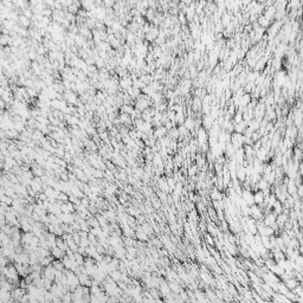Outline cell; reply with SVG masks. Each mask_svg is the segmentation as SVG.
<instances>
[{
    "label": "cell",
    "instance_id": "30",
    "mask_svg": "<svg viewBox=\"0 0 303 303\" xmlns=\"http://www.w3.org/2000/svg\"><path fill=\"white\" fill-rule=\"evenodd\" d=\"M0 200H1V203H2V204H6L7 206H12V204H13V200H14V199H12L11 197H7L6 194H1Z\"/></svg>",
    "mask_w": 303,
    "mask_h": 303
},
{
    "label": "cell",
    "instance_id": "18",
    "mask_svg": "<svg viewBox=\"0 0 303 303\" xmlns=\"http://www.w3.org/2000/svg\"><path fill=\"white\" fill-rule=\"evenodd\" d=\"M220 21H222L223 27H227V26H230V25L232 24V16H231V13H228V12H224V13H223V16H222Z\"/></svg>",
    "mask_w": 303,
    "mask_h": 303
},
{
    "label": "cell",
    "instance_id": "8",
    "mask_svg": "<svg viewBox=\"0 0 303 303\" xmlns=\"http://www.w3.org/2000/svg\"><path fill=\"white\" fill-rule=\"evenodd\" d=\"M25 294H27V290H26V289H21L20 286L14 288V289L12 290V297H13V300H14L16 302H17V301H20L21 297H23Z\"/></svg>",
    "mask_w": 303,
    "mask_h": 303
},
{
    "label": "cell",
    "instance_id": "26",
    "mask_svg": "<svg viewBox=\"0 0 303 303\" xmlns=\"http://www.w3.org/2000/svg\"><path fill=\"white\" fill-rule=\"evenodd\" d=\"M57 247H59L62 251H64V252H66L68 250H69V245H68V243L62 238V237H58L57 238Z\"/></svg>",
    "mask_w": 303,
    "mask_h": 303
},
{
    "label": "cell",
    "instance_id": "3",
    "mask_svg": "<svg viewBox=\"0 0 303 303\" xmlns=\"http://www.w3.org/2000/svg\"><path fill=\"white\" fill-rule=\"evenodd\" d=\"M159 33H160V29H159V27H156V26H154V25L152 24L151 30H149V32H148L147 35H145V38H146V40H147V41L153 43V41H155V39H156V38L159 37Z\"/></svg>",
    "mask_w": 303,
    "mask_h": 303
},
{
    "label": "cell",
    "instance_id": "46",
    "mask_svg": "<svg viewBox=\"0 0 303 303\" xmlns=\"http://www.w3.org/2000/svg\"><path fill=\"white\" fill-rule=\"evenodd\" d=\"M56 155L57 158H59V159H64V155H65V149H62V148H57L56 151Z\"/></svg>",
    "mask_w": 303,
    "mask_h": 303
},
{
    "label": "cell",
    "instance_id": "48",
    "mask_svg": "<svg viewBox=\"0 0 303 303\" xmlns=\"http://www.w3.org/2000/svg\"><path fill=\"white\" fill-rule=\"evenodd\" d=\"M72 239L75 240V243L77 244V245H79L81 244V236L78 234V232H75V233H72Z\"/></svg>",
    "mask_w": 303,
    "mask_h": 303
},
{
    "label": "cell",
    "instance_id": "2",
    "mask_svg": "<svg viewBox=\"0 0 303 303\" xmlns=\"http://www.w3.org/2000/svg\"><path fill=\"white\" fill-rule=\"evenodd\" d=\"M56 269L54 268V265H49V266H46V268H44V270H43V274H41V276L44 277V278H47V280H51V281H54L55 282V278H56Z\"/></svg>",
    "mask_w": 303,
    "mask_h": 303
},
{
    "label": "cell",
    "instance_id": "54",
    "mask_svg": "<svg viewBox=\"0 0 303 303\" xmlns=\"http://www.w3.org/2000/svg\"><path fill=\"white\" fill-rule=\"evenodd\" d=\"M302 40H303V32H302Z\"/></svg>",
    "mask_w": 303,
    "mask_h": 303
},
{
    "label": "cell",
    "instance_id": "16",
    "mask_svg": "<svg viewBox=\"0 0 303 303\" xmlns=\"http://www.w3.org/2000/svg\"><path fill=\"white\" fill-rule=\"evenodd\" d=\"M60 210H62V213H75L76 211V207L75 205L72 204V203H64L62 206H60Z\"/></svg>",
    "mask_w": 303,
    "mask_h": 303
},
{
    "label": "cell",
    "instance_id": "39",
    "mask_svg": "<svg viewBox=\"0 0 303 303\" xmlns=\"http://www.w3.org/2000/svg\"><path fill=\"white\" fill-rule=\"evenodd\" d=\"M36 120H37L39 123H41V124H45V126H50V124H51V122H50V120H49L47 117H44V116H40V115L38 116Z\"/></svg>",
    "mask_w": 303,
    "mask_h": 303
},
{
    "label": "cell",
    "instance_id": "17",
    "mask_svg": "<svg viewBox=\"0 0 303 303\" xmlns=\"http://www.w3.org/2000/svg\"><path fill=\"white\" fill-rule=\"evenodd\" d=\"M236 152H237V149L234 148V146H233L232 143H227L226 148H225V152H224V154H225V158L231 160V159H232V158L234 156Z\"/></svg>",
    "mask_w": 303,
    "mask_h": 303
},
{
    "label": "cell",
    "instance_id": "41",
    "mask_svg": "<svg viewBox=\"0 0 303 303\" xmlns=\"http://www.w3.org/2000/svg\"><path fill=\"white\" fill-rule=\"evenodd\" d=\"M13 228H14V226H11V225H8V224H7L5 227H2V228H1V231H2V232H5L6 234H8V236L11 237V236H12V233H13Z\"/></svg>",
    "mask_w": 303,
    "mask_h": 303
},
{
    "label": "cell",
    "instance_id": "4",
    "mask_svg": "<svg viewBox=\"0 0 303 303\" xmlns=\"http://www.w3.org/2000/svg\"><path fill=\"white\" fill-rule=\"evenodd\" d=\"M207 133H206V129L200 127L198 129V143H199V147L204 146V145H207Z\"/></svg>",
    "mask_w": 303,
    "mask_h": 303
},
{
    "label": "cell",
    "instance_id": "14",
    "mask_svg": "<svg viewBox=\"0 0 303 303\" xmlns=\"http://www.w3.org/2000/svg\"><path fill=\"white\" fill-rule=\"evenodd\" d=\"M118 118H120V121H121V124L127 126V127H129V126L132 124V122H133L132 116H130V115H128V114H126V113L118 114Z\"/></svg>",
    "mask_w": 303,
    "mask_h": 303
},
{
    "label": "cell",
    "instance_id": "42",
    "mask_svg": "<svg viewBox=\"0 0 303 303\" xmlns=\"http://www.w3.org/2000/svg\"><path fill=\"white\" fill-rule=\"evenodd\" d=\"M103 232V230H102V227L98 226V227H91V230H90V233H93L94 236L96 237H98L101 233Z\"/></svg>",
    "mask_w": 303,
    "mask_h": 303
},
{
    "label": "cell",
    "instance_id": "53",
    "mask_svg": "<svg viewBox=\"0 0 303 303\" xmlns=\"http://www.w3.org/2000/svg\"><path fill=\"white\" fill-rule=\"evenodd\" d=\"M78 253H81V255H83V256H85V247H83V246H78V251H77Z\"/></svg>",
    "mask_w": 303,
    "mask_h": 303
},
{
    "label": "cell",
    "instance_id": "34",
    "mask_svg": "<svg viewBox=\"0 0 303 303\" xmlns=\"http://www.w3.org/2000/svg\"><path fill=\"white\" fill-rule=\"evenodd\" d=\"M21 14H24L25 17H27L29 19L33 18V12H32V8L31 7H27V8H25V10H21Z\"/></svg>",
    "mask_w": 303,
    "mask_h": 303
},
{
    "label": "cell",
    "instance_id": "6",
    "mask_svg": "<svg viewBox=\"0 0 303 303\" xmlns=\"http://www.w3.org/2000/svg\"><path fill=\"white\" fill-rule=\"evenodd\" d=\"M13 188H14L16 193L18 194L20 198H27V197H29L27 187H25L24 185H21V184H14Z\"/></svg>",
    "mask_w": 303,
    "mask_h": 303
},
{
    "label": "cell",
    "instance_id": "19",
    "mask_svg": "<svg viewBox=\"0 0 303 303\" xmlns=\"http://www.w3.org/2000/svg\"><path fill=\"white\" fill-rule=\"evenodd\" d=\"M275 14H276V8H275V6H271V7L265 8L264 13H263V16H264L266 19H269L270 21H272V19L275 18Z\"/></svg>",
    "mask_w": 303,
    "mask_h": 303
},
{
    "label": "cell",
    "instance_id": "7",
    "mask_svg": "<svg viewBox=\"0 0 303 303\" xmlns=\"http://www.w3.org/2000/svg\"><path fill=\"white\" fill-rule=\"evenodd\" d=\"M135 237L137 238L139 242H148L149 237L145 233V231L142 230V226H137L135 230Z\"/></svg>",
    "mask_w": 303,
    "mask_h": 303
},
{
    "label": "cell",
    "instance_id": "1",
    "mask_svg": "<svg viewBox=\"0 0 303 303\" xmlns=\"http://www.w3.org/2000/svg\"><path fill=\"white\" fill-rule=\"evenodd\" d=\"M64 99L68 102L69 106H77L79 103V97L77 93H74L72 90H68L64 93Z\"/></svg>",
    "mask_w": 303,
    "mask_h": 303
},
{
    "label": "cell",
    "instance_id": "31",
    "mask_svg": "<svg viewBox=\"0 0 303 303\" xmlns=\"http://www.w3.org/2000/svg\"><path fill=\"white\" fill-rule=\"evenodd\" d=\"M232 121H233V123H234V124H238V123H240L242 121H244L243 113H240V112H237V113L234 114V116L232 117Z\"/></svg>",
    "mask_w": 303,
    "mask_h": 303
},
{
    "label": "cell",
    "instance_id": "11",
    "mask_svg": "<svg viewBox=\"0 0 303 303\" xmlns=\"http://www.w3.org/2000/svg\"><path fill=\"white\" fill-rule=\"evenodd\" d=\"M130 87H133V79L130 78V75L120 79V88H122L123 91H127Z\"/></svg>",
    "mask_w": 303,
    "mask_h": 303
},
{
    "label": "cell",
    "instance_id": "49",
    "mask_svg": "<svg viewBox=\"0 0 303 303\" xmlns=\"http://www.w3.org/2000/svg\"><path fill=\"white\" fill-rule=\"evenodd\" d=\"M168 285H170V290H173L174 292H180V288L178 286V284H175V283H173V282H170Z\"/></svg>",
    "mask_w": 303,
    "mask_h": 303
},
{
    "label": "cell",
    "instance_id": "27",
    "mask_svg": "<svg viewBox=\"0 0 303 303\" xmlns=\"http://www.w3.org/2000/svg\"><path fill=\"white\" fill-rule=\"evenodd\" d=\"M14 130H17L19 134L24 133L26 130V124H25L23 121H17V122H14Z\"/></svg>",
    "mask_w": 303,
    "mask_h": 303
},
{
    "label": "cell",
    "instance_id": "13",
    "mask_svg": "<svg viewBox=\"0 0 303 303\" xmlns=\"http://www.w3.org/2000/svg\"><path fill=\"white\" fill-rule=\"evenodd\" d=\"M18 25L20 26V27H23V29L30 30L29 27H30V26L32 25V20H31V19H29L27 17H25L24 14H20V17H19Z\"/></svg>",
    "mask_w": 303,
    "mask_h": 303
},
{
    "label": "cell",
    "instance_id": "22",
    "mask_svg": "<svg viewBox=\"0 0 303 303\" xmlns=\"http://www.w3.org/2000/svg\"><path fill=\"white\" fill-rule=\"evenodd\" d=\"M247 126L249 123L246 121H242L240 123L238 124H234V133H238V134H243L247 129Z\"/></svg>",
    "mask_w": 303,
    "mask_h": 303
},
{
    "label": "cell",
    "instance_id": "50",
    "mask_svg": "<svg viewBox=\"0 0 303 303\" xmlns=\"http://www.w3.org/2000/svg\"><path fill=\"white\" fill-rule=\"evenodd\" d=\"M81 204H82V205H84L85 207L89 208V207H90V205H89V198H88V197H84V198H82V199H81Z\"/></svg>",
    "mask_w": 303,
    "mask_h": 303
},
{
    "label": "cell",
    "instance_id": "47",
    "mask_svg": "<svg viewBox=\"0 0 303 303\" xmlns=\"http://www.w3.org/2000/svg\"><path fill=\"white\" fill-rule=\"evenodd\" d=\"M76 18H77V16L74 14V13H70V12H68V13H66V19H68L71 24H74V23H75Z\"/></svg>",
    "mask_w": 303,
    "mask_h": 303
},
{
    "label": "cell",
    "instance_id": "5",
    "mask_svg": "<svg viewBox=\"0 0 303 303\" xmlns=\"http://www.w3.org/2000/svg\"><path fill=\"white\" fill-rule=\"evenodd\" d=\"M242 199L246 203L247 206H252L255 205V200H253V193H251L250 189H243V193H242Z\"/></svg>",
    "mask_w": 303,
    "mask_h": 303
},
{
    "label": "cell",
    "instance_id": "23",
    "mask_svg": "<svg viewBox=\"0 0 303 303\" xmlns=\"http://www.w3.org/2000/svg\"><path fill=\"white\" fill-rule=\"evenodd\" d=\"M159 186H160V188L162 189V192L164 193H167V192H170V186H168V184H167V178L165 179V178H160L159 179ZM172 192V191H170Z\"/></svg>",
    "mask_w": 303,
    "mask_h": 303
},
{
    "label": "cell",
    "instance_id": "35",
    "mask_svg": "<svg viewBox=\"0 0 303 303\" xmlns=\"http://www.w3.org/2000/svg\"><path fill=\"white\" fill-rule=\"evenodd\" d=\"M95 65L97 66V69H99V70H101V69H103V68H106V66H107V62H106L103 58H101V57H99V58L96 60Z\"/></svg>",
    "mask_w": 303,
    "mask_h": 303
},
{
    "label": "cell",
    "instance_id": "36",
    "mask_svg": "<svg viewBox=\"0 0 303 303\" xmlns=\"http://www.w3.org/2000/svg\"><path fill=\"white\" fill-rule=\"evenodd\" d=\"M57 200H59L62 203H69V195L66 193H64V192H59Z\"/></svg>",
    "mask_w": 303,
    "mask_h": 303
},
{
    "label": "cell",
    "instance_id": "29",
    "mask_svg": "<svg viewBox=\"0 0 303 303\" xmlns=\"http://www.w3.org/2000/svg\"><path fill=\"white\" fill-rule=\"evenodd\" d=\"M184 126L186 127L187 130H193V128H194V126H195V121H194L192 117H187L186 121H185V123H184Z\"/></svg>",
    "mask_w": 303,
    "mask_h": 303
},
{
    "label": "cell",
    "instance_id": "24",
    "mask_svg": "<svg viewBox=\"0 0 303 303\" xmlns=\"http://www.w3.org/2000/svg\"><path fill=\"white\" fill-rule=\"evenodd\" d=\"M266 60H268V57H262V58H259V60L257 62V64H256V66H255V71L261 72V71L264 69L265 64H266Z\"/></svg>",
    "mask_w": 303,
    "mask_h": 303
},
{
    "label": "cell",
    "instance_id": "44",
    "mask_svg": "<svg viewBox=\"0 0 303 303\" xmlns=\"http://www.w3.org/2000/svg\"><path fill=\"white\" fill-rule=\"evenodd\" d=\"M142 230L145 231V233L149 237L151 234H153V230H152V227L149 225H147V224H142Z\"/></svg>",
    "mask_w": 303,
    "mask_h": 303
},
{
    "label": "cell",
    "instance_id": "32",
    "mask_svg": "<svg viewBox=\"0 0 303 303\" xmlns=\"http://www.w3.org/2000/svg\"><path fill=\"white\" fill-rule=\"evenodd\" d=\"M52 265H54V268H55L56 270H59V271H64V270H65V266L63 264V262L59 261V259H55V261L52 262Z\"/></svg>",
    "mask_w": 303,
    "mask_h": 303
},
{
    "label": "cell",
    "instance_id": "51",
    "mask_svg": "<svg viewBox=\"0 0 303 303\" xmlns=\"http://www.w3.org/2000/svg\"><path fill=\"white\" fill-rule=\"evenodd\" d=\"M20 302L21 303H30V295H29V294H25V295L21 297Z\"/></svg>",
    "mask_w": 303,
    "mask_h": 303
},
{
    "label": "cell",
    "instance_id": "52",
    "mask_svg": "<svg viewBox=\"0 0 303 303\" xmlns=\"http://www.w3.org/2000/svg\"><path fill=\"white\" fill-rule=\"evenodd\" d=\"M78 234L81 236V238H88L89 237V232H84V231H79Z\"/></svg>",
    "mask_w": 303,
    "mask_h": 303
},
{
    "label": "cell",
    "instance_id": "37",
    "mask_svg": "<svg viewBox=\"0 0 303 303\" xmlns=\"http://www.w3.org/2000/svg\"><path fill=\"white\" fill-rule=\"evenodd\" d=\"M167 184H168V186H170V191L173 192V191L175 189V186H176V181L174 180L173 176H167Z\"/></svg>",
    "mask_w": 303,
    "mask_h": 303
},
{
    "label": "cell",
    "instance_id": "10",
    "mask_svg": "<svg viewBox=\"0 0 303 303\" xmlns=\"http://www.w3.org/2000/svg\"><path fill=\"white\" fill-rule=\"evenodd\" d=\"M167 135H168V129H167L165 126H161V127L154 129V137H155L156 140L162 139V137H165V136H167Z\"/></svg>",
    "mask_w": 303,
    "mask_h": 303
},
{
    "label": "cell",
    "instance_id": "9",
    "mask_svg": "<svg viewBox=\"0 0 303 303\" xmlns=\"http://www.w3.org/2000/svg\"><path fill=\"white\" fill-rule=\"evenodd\" d=\"M269 152L270 151L266 149L265 147H262L259 151L256 152V159L264 164L265 161H268V154H269Z\"/></svg>",
    "mask_w": 303,
    "mask_h": 303
},
{
    "label": "cell",
    "instance_id": "21",
    "mask_svg": "<svg viewBox=\"0 0 303 303\" xmlns=\"http://www.w3.org/2000/svg\"><path fill=\"white\" fill-rule=\"evenodd\" d=\"M210 197H211V199H212V201H222V199H223V195H222V193H220V191L218 188H213L211 191V194H210Z\"/></svg>",
    "mask_w": 303,
    "mask_h": 303
},
{
    "label": "cell",
    "instance_id": "28",
    "mask_svg": "<svg viewBox=\"0 0 303 303\" xmlns=\"http://www.w3.org/2000/svg\"><path fill=\"white\" fill-rule=\"evenodd\" d=\"M116 191H117V187L115 186V185H106V191H104V193H106V195H114L115 193H116Z\"/></svg>",
    "mask_w": 303,
    "mask_h": 303
},
{
    "label": "cell",
    "instance_id": "38",
    "mask_svg": "<svg viewBox=\"0 0 303 303\" xmlns=\"http://www.w3.org/2000/svg\"><path fill=\"white\" fill-rule=\"evenodd\" d=\"M188 176L191 178H194L195 175H197V173H198V166L197 165H193V166H191L188 168Z\"/></svg>",
    "mask_w": 303,
    "mask_h": 303
},
{
    "label": "cell",
    "instance_id": "33",
    "mask_svg": "<svg viewBox=\"0 0 303 303\" xmlns=\"http://www.w3.org/2000/svg\"><path fill=\"white\" fill-rule=\"evenodd\" d=\"M75 261L78 263V265H83L84 264V262H85V256H83V255H81V253L76 252L75 253Z\"/></svg>",
    "mask_w": 303,
    "mask_h": 303
},
{
    "label": "cell",
    "instance_id": "25",
    "mask_svg": "<svg viewBox=\"0 0 303 303\" xmlns=\"http://www.w3.org/2000/svg\"><path fill=\"white\" fill-rule=\"evenodd\" d=\"M122 272L120 271V270H115V271H112L110 274H109V276L112 277V280H113L114 282H116V283H118V282H121L122 281Z\"/></svg>",
    "mask_w": 303,
    "mask_h": 303
},
{
    "label": "cell",
    "instance_id": "40",
    "mask_svg": "<svg viewBox=\"0 0 303 303\" xmlns=\"http://www.w3.org/2000/svg\"><path fill=\"white\" fill-rule=\"evenodd\" d=\"M96 218H97V220H98V223H99V226H101V227L107 226V223H108V219H107V218H106L104 216H97Z\"/></svg>",
    "mask_w": 303,
    "mask_h": 303
},
{
    "label": "cell",
    "instance_id": "15",
    "mask_svg": "<svg viewBox=\"0 0 303 303\" xmlns=\"http://www.w3.org/2000/svg\"><path fill=\"white\" fill-rule=\"evenodd\" d=\"M51 251V256L55 258V259H59V261H62L63 258H64V256L66 255V252H64V251H62L59 247H54V249H51L50 250Z\"/></svg>",
    "mask_w": 303,
    "mask_h": 303
},
{
    "label": "cell",
    "instance_id": "20",
    "mask_svg": "<svg viewBox=\"0 0 303 303\" xmlns=\"http://www.w3.org/2000/svg\"><path fill=\"white\" fill-rule=\"evenodd\" d=\"M153 165H155L156 167H160V166H165V162H164V159H162V156L159 154V152L158 153H154V156H153Z\"/></svg>",
    "mask_w": 303,
    "mask_h": 303
},
{
    "label": "cell",
    "instance_id": "43",
    "mask_svg": "<svg viewBox=\"0 0 303 303\" xmlns=\"http://www.w3.org/2000/svg\"><path fill=\"white\" fill-rule=\"evenodd\" d=\"M205 240H206V243L208 244V246H214L216 245V240L213 239V237H212L210 233L205 236Z\"/></svg>",
    "mask_w": 303,
    "mask_h": 303
},
{
    "label": "cell",
    "instance_id": "45",
    "mask_svg": "<svg viewBox=\"0 0 303 303\" xmlns=\"http://www.w3.org/2000/svg\"><path fill=\"white\" fill-rule=\"evenodd\" d=\"M91 244H90V240H89V238H82L81 239V244H79V246H83V247H88V246H90Z\"/></svg>",
    "mask_w": 303,
    "mask_h": 303
},
{
    "label": "cell",
    "instance_id": "12",
    "mask_svg": "<svg viewBox=\"0 0 303 303\" xmlns=\"http://www.w3.org/2000/svg\"><path fill=\"white\" fill-rule=\"evenodd\" d=\"M264 199H265V194L263 191H255V193H253V200H255V204H256V205H258V206L263 205Z\"/></svg>",
    "mask_w": 303,
    "mask_h": 303
}]
</instances>
